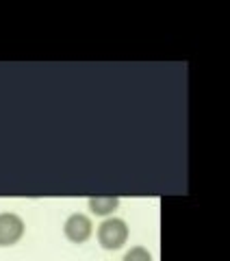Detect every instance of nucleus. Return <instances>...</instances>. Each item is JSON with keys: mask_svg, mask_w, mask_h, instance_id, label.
<instances>
[{"mask_svg": "<svg viewBox=\"0 0 230 261\" xmlns=\"http://www.w3.org/2000/svg\"><path fill=\"white\" fill-rule=\"evenodd\" d=\"M128 224L120 218H111L98 226V242L104 250H120L128 242Z\"/></svg>", "mask_w": 230, "mask_h": 261, "instance_id": "nucleus-1", "label": "nucleus"}, {"mask_svg": "<svg viewBox=\"0 0 230 261\" xmlns=\"http://www.w3.org/2000/svg\"><path fill=\"white\" fill-rule=\"evenodd\" d=\"M24 220L15 214H0V246H13L24 238Z\"/></svg>", "mask_w": 230, "mask_h": 261, "instance_id": "nucleus-2", "label": "nucleus"}, {"mask_svg": "<svg viewBox=\"0 0 230 261\" xmlns=\"http://www.w3.org/2000/svg\"><path fill=\"white\" fill-rule=\"evenodd\" d=\"M63 231H65V238H68L70 242L83 244V242H87L89 238H92L94 224L85 214H72L68 220H65Z\"/></svg>", "mask_w": 230, "mask_h": 261, "instance_id": "nucleus-3", "label": "nucleus"}, {"mask_svg": "<svg viewBox=\"0 0 230 261\" xmlns=\"http://www.w3.org/2000/svg\"><path fill=\"white\" fill-rule=\"evenodd\" d=\"M87 205L94 216H109L120 207V198L118 196H106V198H98L96 196V198H89Z\"/></svg>", "mask_w": 230, "mask_h": 261, "instance_id": "nucleus-4", "label": "nucleus"}, {"mask_svg": "<svg viewBox=\"0 0 230 261\" xmlns=\"http://www.w3.org/2000/svg\"><path fill=\"white\" fill-rule=\"evenodd\" d=\"M122 261H152V255H150V252H148L143 246H135V248H130V250L126 252Z\"/></svg>", "mask_w": 230, "mask_h": 261, "instance_id": "nucleus-5", "label": "nucleus"}]
</instances>
